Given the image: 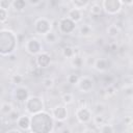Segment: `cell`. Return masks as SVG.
Here are the masks:
<instances>
[{
	"label": "cell",
	"instance_id": "cell-32",
	"mask_svg": "<svg viewBox=\"0 0 133 133\" xmlns=\"http://www.w3.org/2000/svg\"><path fill=\"white\" fill-rule=\"evenodd\" d=\"M8 19V10L5 9H0V22L4 24Z\"/></svg>",
	"mask_w": 133,
	"mask_h": 133
},
{
	"label": "cell",
	"instance_id": "cell-25",
	"mask_svg": "<svg viewBox=\"0 0 133 133\" xmlns=\"http://www.w3.org/2000/svg\"><path fill=\"white\" fill-rule=\"evenodd\" d=\"M61 101L64 105H70L74 101V96L71 92H64L61 95Z\"/></svg>",
	"mask_w": 133,
	"mask_h": 133
},
{
	"label": "cell",
	"instance_id": "cell-26",
	"mask_svg": "<svg viewBox=\"0 0 133 133\" xmlns=\"http://www.w3.org/2000/svg\"><path fill=\"white\" fill-rule=\"evenodd\" d=\"M99 130H100V133H114L113 126L108 123H105L103 126H101L99 128Z\"/></svg>",
	"mask_w": 133,
	"mask_h": 133
},
{
	"label": "cell",
	"instance_id": "cell-13",
	"mask_svg": "<svg viewBox=\"0 0 133 133\" xmlns=\"http://www.w3.org/2000/svg\"><path fill=\"white\" fill-rule=\"evenodd\" d=\"M30 125H31V116L28 114H21V116L17 121L18 128L23 131L30 130Z\"/></svg>",
	"mask_w": 133,
	"mask_h": 133
},
{
	"label": "cell",
	"instance_id": "cell-7",
	"mask_svg": "<svg viewBox=\"0 0 133 133\" xmlns=\"http://www.w3.org/2000/svg\"><path fill=\"white\" fill-rule=\"evenodd\" d=\"M58 31L62 34H71L76 29V23L68 17H62L58 21Z\"/></svg>",
	"mask_w": 133,
	"mask_h": 133
},
{
	"label": "cell",
	"instance_id": "cell-11",
	"mask_svg": "<svg viewBox=\"0 0 133 133\" xmlns=\"http://www.w3.org/2000/svg\"><path fill=\"white\" fill-rule=\"evenodd\" d=\"M29 97H30L29 89L25 86L19 85L14 89V98L19 102H24L25 103L28 100Z\"/></svg>",
	"mask_w": 133,
	"mask_h": 133
},
{
	"label": "cell",
	"instance_id": "cell-2",
	"mask_svg": "<svg viewBox=\"0 0 133 133\" xmlns=\"http://www.w3.org/2000/svg\"><path fill=\"white\" fill-rule=\"evenodd\" d=\"M17 48V35L9 29H2L0 31V53L2 56H9L14 54Z\"/></svg>",
	"mask_w": 133,
	"mask_h": 133
},
{
	"label": "cell",
	"instance_id": "cell-42",
	"mask_svg": "<svg viewBox=\"0 0 133 133\" xmlns=\"http://www.w3.org/2000/svg\"><path fill=\"white\" fill-rule=\"evenodd\" d=\"M83 133H95V132H94L92 130H90V129H88V130H85V131H84Z\"/></svg>",
	"mask_w": 133,
	"mask_h": 133
},
{
	"label": "cell",
	"instance_id": "cell-38",
	"mask_svg": "<svg viewBox=\"0 0 133 133\" xmlns=\"http://www.w3.org/2000/svg\"><path fill=\"white\" fill-rule=\"evenodd\" d=\"M42 70H43V69H39V68L36 66V68L32 71V74H36V76H39V75L42 74Z\"/></svg>",
	"mask_w": 133,
	"mask_h": 133
},
{
	"label": "cell",
	"instance_id": "cell-37",
	"mask_svg": "<svg viewBox=\"0 0 133 133\" xmlns=\"http://www.w3.org/2000/svg\"><path fill=\"white\" fill-rule=\"evenodd\" d=\"M41 3H42L41 0H29V4L32 5V6H37V5H39Z\"/></svg>",
	"mask_w": 133,
	"mask_h": 133
},
{
	"label": "cell",
	"instance_id": "cell-24",
	"mask_svg": "<svg viewBox=\"0 0 133 133\" xmlns=\"http://www.w3.org/2000/svg\"><path fill=\"white\" fill-rule=\"evenodd\" d=\"M92 123H94V125L96 127L100 128L101 126H103L106 123V118H105V116L103 114H96L92 117Z\"/></svg>",
	"mask_w": 133,
	"mask_h": 133
},
{
	"label": "cell",
	"instance_id": "cell-3",
	"mask_svg": "<svg viewBox=\"0 0 133 133\" xmlns=\"http://www.w3.org/2000/svg\"><path fill=\"white\" fill-rule=\"evenodd\" d=\"M25 110L31 115L45 111L44 99L38 96H30L25 102Z\"/></svg>",
	"mask_w": 133,
	"mask_h": 133
},
{
	"label": "cell",
	"instance_id": "cell-9",
	"mask_svg": "<svg viewBox=\"0 0 133 133\" xmlns=\"http://www.w3.org/2000/svg\"><path fill=\"white\" fill-rule=\"evenodd\" d=\"M51 115L53 116L54 121L58 122H64L69 117V112L68 108L65 105H56L54 108L51 110Z\"/></svg>",
	"mask_w": 133,
	"mask_h": 133
},
{
	"label": "cell",
	"instance_id": "cell-23",
	"mask_svg": "<svg viewBox=\"0 0 133 133\" xmlns=\"http://www.w3.org/2000/svg\"><path fill=\"white\" fill-rule=\"evenodd\" d=\"M119 33H121V30H119V28H118L117 25L111 24V25H109V26L107 27V34H108L110 37L115 38V37L118 36Z\"/></svg>",
	"mask_w": 133,
	"mask_h": 133
},
{
	"label": "cell",
	"instance_id": "cell-43",
	"mask_svg": "<svg viewBox=\"0 0 133 133\" xmlns=\"http://www.w3.org/2000/svg\"><path fill=\"white\" fill-rule=\"evenodd\" d=\"M129 127H130V129H131V130L133 131V119H132V122H131V123L129 124Z\"/></svg>",
	"mask_w": 133,
	"mask_h": 133
},
{
	"label": "cell",
	"instance_id": "cell-15",
	"mask_svg": "<svg viewBox=\"0 0 133 133\" xmlns=\"http://www.w3.org/2000/svg\"><path fill=\"white\" fill-rule=\"evenodd\" d=\"M68 18H70L72 21H74L76 24L81 22L82 21V18H83V11L79 10V9H76L74 7H72L69 11H68Z\"/></svg>",
	"mask_w": 133,
	"mask_h": 133
},
{
	"label": "cell",
	"instance_id": "cell-8",
	"mask_svg": "<svg viewBox=\"0 0 133 133\" xmlns=\"http://www.w3.org/2000/svg\"><path fill=\"white\" fill-rule=\"evenodd\" d=\"M75 116L80 124H88L92 117V111L85 107H78L75 111Z\"/></svg>",
	"mask_w": 133,
	"mask_h": 133
},
{
	"label": "cell",
	"instance_id": "cell-36",
	"mask_svg": "<svg viewBox=\"0 0 133 133\" xmlns=\"http://www.w3.org/2000/svg\"><path fill=\"white\" fill-rule=\"evenodd\" d=\"M59 133H73V130H72L70 127L63 126V127L59 130Z\"/></svg>",
	"mask_w": 133,
	"mask_h": 133
},
{
	"label": "cell",
	"instance_id": "cell-18",
	"mask_svg": "<svg viewBox=\"0 0 133 133\" xmlns=\"http://www.w3.org/2000/svg\"><path fill=\"white\" fill-rule=\"evenodd\" d=\"M26 1L24 0H14L11 1V7L14 8L15 11H23L25 8H26Z\"/></svg>",
	"mask_w": 133,
	"mask_h": 133
},
{
	"label": "cell",
	"instance_id": "cell-1",
	"mask_svg": "<svg viewBox=\"0 0 133 133\" xmlns=\"http://www.w3.org/2000/svg\"><path fill=\"white\" fill-rule=\"evenodd\" d=\"M54 127V118L48 112L42 111L31 115V125L29 130L31 133H52Z\"/></svg>",
	"mask_w": 133,
	"mask_h": 133
},
{
	"label": "cell",
	"instance_id": "cell-21",
	"mask_svg": "<svg viewBox=\"0 0 133 133\" xmlns=\"http://www.w3.org/2000/svg\"><path fill=\"white\" fill-rule=\"evenodd\" d=\"M84 64V59L82 58V56L80 54L78 55H75L72 59H71V65L74 68V69H80L82 68Z\"/></svg>",
	"mask_w": 133,
	"mask_h": 133
},
{
	"label": "cell",
	"instance_id": "cell-44",
	"mask_svg": "<svg viewBox=\"0 0 133 133\" xmlns=\"http://www.w3.org/2000/svg\"><path fill=\"white\" fill-rule=\"evenodd\" d=\"M132 104H133V98H132Z\"/></svg>",
	"mask_w": 133,
	"mask_h": 133
},
{
	"label": "cell",
	"instance_id": "cell-22",
	"mask_svg": "<svg viewBox=\"0 0 133 133\" xmlns=\"http://www.w3.org/2000/svg\"><path fill=\"white\" fill-rule=\"evenodd\" d=\"M14 110H15V108H14V106H12L11 103H9V102H3L1 104L0 111H1V114L2 115H9Z\"/></svg>",
	"mask_w": 133,
	"mask_h": 133
},
{
	"label": "cell",
	"instance_id": "cell-34",
	"mask_svg": "<svg viewBox=\"0 0 133 133\" xmlns=\"http://www.w3.org/2000/svg\"><path fill=\"white\" fill-rule=\"evenodd\" d=\"M9 7H11V1H8V0H1L0 1V9L8 10Z\"/></svg>",
	"mask_w": 133,
	"mask_h": 133
},
{
	"label": "cell",
	"instance_id": "cell-19",
	"mask_svg": "<svg viewBox=\"0 0 133 133\" xmlns=\"http://www.w3.org/2000/svg\"><path fill=\"white\" fill-rule=\"evenodd\" d=\"M103 11V6L102 4L98 3V2H94L89 5V12L92 16H100Z\"/></svg>",
	"mask_w": 133,
	"mask_h": 133
},
{
	"label": "cell",
	"instance_id": "cell-41",
	"mask_svg": "<svg viewBox=\"0 0 133 133\" xmlns=\"http://www.w3.org/2000/svg\"><path fill=\"white\" fill-rule=\"evenodd\" d=\"M123 5H128V6H133V1H123Z\"/></svg>",
	"mask_w": 133,
	"mask_h": 133
},
{
	"label": "cell",
	"instance_id": "cell-39",
	"mask_svg": "<svg viewBox=\"0 0 133 133\" xmlns=\"http://www.w3.org/2000/svg\"><path fill=\"white\" fill-rule=\"evenodd\" d=\"M6 133H23V132L20 129H10V130L6 131Z\"/></svg>",
	"mask_w": 133,
	"mask_h": 133
},
{
	"label": "cell",
	"instance_id": "cell-28",
	"mask_svg": "<svg viewBox=\"0 0 133 133\" xmlns=\"http://www.w3.org/2000/svg\"><path fill=\"white\" fill-rule=\"evenodd\" d=\"M44 39H45L47 43H49V44H54V43H56V41H57V35H56V33H54L53 31H51V32H49L48 34H46V35L44 36Z\"/></svg>",
	"mask_w": 133,
	"mask_h": 133
},
{
	"label": "cell",
	"instance_id": "cell-27",
	"mask_svg": "<svg viewBox=\"0 0 133 133\" xmlns=\"http://www.w3.org/2000/svg\"><path fill=\"white\" fill-rule=\"evenodd\" d=\"M23 80H24V77L22 75H19V74H15L11 76L10 78V82L17 86L21 85V83H23Z\"/></svg>",
	"mask_w": 133,
	"mask_h": 133
},
{
	"label": "cell",
	"instance_id": "cell-33",
	"mask_svg": "<svg viewBox=\"0 0 133 133\" xmlns=\"http://www.w3.org/2000/svg\"><path fill=\"white\" fill-rule=\"evenodd\" d=\"M21 116V114H20V112L19 111H17V110H14L8 116H7V118H9L11 122H16L17 123V121L19 119V117Z\"/></svg>",
	"mask_w": 133,
	"mask_h": 133
},
{
	"label": "cell",
	"instance_id": "cell-29",
	"mask_svg": "<svg viewBox=\"0 0 133 133\" xmlns=\"http://www.w3.org/2000/svg\"><path fill=\"white\" fill-rule=\"evenodd\" d=\"M42 84H43V86L46 89H51L54 86V80L52 78H50V77H47V78H44L43 79Z\"/></svg>",
	"mask_w": 133,
	"mask_h": 133
},
{
	"label": "cell",
	"instance_id": "cell-12",
	"mask_svg": "<svg viewBox=\"0 0 133 133\" xmlns=\"http://www.w3.org/2000/svg\"><path fill=\"white\" fill-rule=\"evenodd\" d=\"M51 63V56L48 52L43 51L35 57V64L39 69H46Z\"/></svg>",
	"mask_w": 133,
	"mask_h": 133
},
{
	"label": "cell",
	"instance_id": "cell-14",
	"mask_svg": "<svg viewBox=\"0 0 133 133\" xmlns=\"http://www.w3.org/2000/svg\"><path fill=\"white\" fill-rule=\"evenodd\" d=\"M109 65H110V62L106 58H97V59H95L94 68L98 72H105V71H107Z\"/></svg>",
	"mask_w": 133,
	"mask_h": 133
},
{
	"label": "cell",
	"instance_id": "cell-6",
	"mask_svg": "<svg viewBox=\"0 0 133 133\" xmlns=\"http://www.w3.org/2000/svg\"><path fill=\"white\" fill-rule=\"evenodd\" d=\"M24 48H25V51L32 56H37L39 53L43 52V45L41 41L35 37H31L27 39L24 45Z\"/></svg>",
	"mask_w": 133,
	"mask_h": 133
},
{
	"label": "cell",
	"instance_id": "cell-31",
	"mask_svg": "<svg viewBox=\"0 0 133 133\" xmlns=\"http://www.w3.org/2000/svg\"><path fill=\"white\" fill-rule=\"evenodd\" d=\"M104 110H105L104 105H103L102 103H97V104L94 106V109H92L91 111H92V113H95V115H96V114H103Z\"/></svg>",
	"mask_w": 133,
	"mask_h": 133
},
{
	"label": "cell",
	"instance_id": "cell-30",
	"mask_svg": "<svg viewBox=\"0 0 133 133\" xmlns=\"http://www.w3.org/2000/svg\"><path fill=\"white\" fill-rule=\"evenodd\" d=\"M66 80H68V83H70L72 85H77L79 80H80V77L78 75H76V74H71V75L68 76Z\"/></svg>",
	"mask_w": 133,
	"mask_h": 133
},
{
	"label": "cell",
	"instance_id": "cell-35",
	"mask_svg": "<svg viewBox=\"0 0 133 133\" xmlns=\"http://www.w3.org/2000/svg\"><path fill=\"white\" fill-rule=\"evenodd\" d=\"M105 92H106L107 96H113V95H115L116 90H115V87L113 85H108L106 87V91Z\"/></svg>",
	"mask_w": 133,
	"mask_h": 133
},
{
	"label": "cell",
	"instance_id": "cell-20",
	"mask_svg": "<svg viewBox=\"0 0 133 133\" xmlns=\"http://www.w3.org/2000/svg\"><path fill=\"white\" fill-rule=\"evenodd\" d=\"M92 31H94V30H92L91 26L88 25V24H83V25H81L80 28H79V33H80V35L83 36V37H88V36H90V35L92 34Z\"/></svg>",
	"mask_w": 133,
	"mask_h": 133
},
{
	"label": "cell",
	"instance_id": "cell-4",
	"mask_svg": "<svg viewBox=\"0 0 133 133\" xmlns=\"http://www.w3.org/2000/svg\"><path fill=\"white\" fill-rule=\"evenodd\" d=\"M35 33L39 35H46L52 31V22L47 18H38L35 20L33 25Z\"/></svg>",
	"mask_w": 133,
	"mask_h": 133
},
{
	"label": "cell",
	"instance_id": "cell-5",
	"mask_svg": "<svg viewBox=\"0 0 133 133\" xmlns=\"http://www.w3.org/2000/svg\"><path fill=\"white\" fill-rule=\"evenodd\" d=\"M101 4L103 10L110 16L118 14L123 8V1L121 0H103Z\"/></svg>",
	"mask_w": 133,
	"mask_h": 133
},
{
	"label": "cell",
	"instance_id": "cell-16",
	"mask_svg": "<svg viewBox=\"0 0 133 133\" xmlns=\"http://www.w3.org/2000/svg\"><path fill=\"white\" fill-rule=\"evenodd\" d=\"M61 53H62V56H63V57L69 58V59L71 60L75 55H78V54H79V51H78L77 48H74V47H71V46H65V47L62 49Z\"/></svg>",
	"mask_w": 133,
	"mask_h": 133
},
{
	"label": "cell",
	"instance_id": "cell-10",
	"mask_svg": "<svg viewBox=\"0 0 133 133\" xmlns=\"http://www.w3.org/2000/svg\"><path fill=\"white\" fill-rule=\"evenodd\" d=\"M77 86L81 92L87 94V92H90L91 89L94 88V81L88 76H82V77H80V80H79Z\"/></svg>",
	"mask_w": 133,
	"mask_h": 133
},
{
	"label": "cell",
	"instance_id": "cell-40",
	"mask_svg": "<svg viewBox=\"0 0 133 133\" xmlns=\"http://www.w3.org/2000/svg\"><path fill=\"white\" fill-rule=\"evenodd\" d=\"M132 119H133L132 117H130V116H126V117L124 118V122H125V123H126V124L129 126V124L132 122Z\"/></svg>",
	"mask_w": 133,
	"mask_h": 133
},
{
	"label": "cell",
	"instance_id": "cell-17",
	"mask_svg": "<svg viewBox=\"0 0 133 133\" xmlns=\"http://www.w3.org/2000/svg\"><path fill=\"white\" fill-rule=\"evenodd\" d=\"M71 4L73 5L74 8L83 11L85 8L89 7V5L91 4V2L90 1H83V0H72L71 1Z\"/></svg>",
	"mask_w": 133,
	"mask_h": 133
}]
</instances>
